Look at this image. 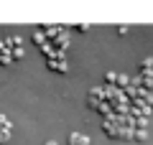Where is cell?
<instances>
[{"mask_svg":"<svg viewBox=\"0 0 153 145\" xmlns=\"http://www.w3.org/2000/svg\"><path fill=\"white\" fill-rule=\"evenodd\" d=\"M44 145H56V143H44Z\"/></svg>","mask_w":153,"mask_h":145,"instance_id":"7a4b0ae2","label":"cell"},{"mask_svg":"<svg viewBox=\"0 0 153 145\" xmlns=\"http://www.w3.org/2000/svg\"><path fill=\"white\" fill-rule=\"evenodd\" d=\"M69 145H89V140L84 138V135H79V132H71L69 135Z\"/></svg>","mask_w":153,"mask_h":145,"instance_id":"6da1fadb","label":"cell"}]
</instances>
